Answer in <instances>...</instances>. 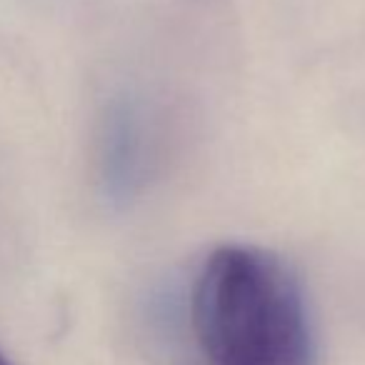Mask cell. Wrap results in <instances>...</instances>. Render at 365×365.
Masks as SVG:
<instances>
[{
	"label": "cell",
	"mask_w": 365,
	"mask_h": 365,
	"mask_svg": "<svg viewBox=\"0 0 365 365\" xmlns=\"http://www.w3.org/2000/svg\"><path fill=\"white\" fill-rule=\"evenodd\" d=\"M193 328L213 365H313L298 280L268 250L223 245L200 270Z\"/></svg>",
	"instance_id": "6da1fadb"
},
{
	"label": "cell",
	"mask_w": 365,
	"mask_h": 365,
	"mask_svg": "<svg viewBox=\"0 0 365 365\" xmlns=\"http://www.w3.org/2000/svg\"><path fill=\"white\" fill-rule=\"evenodd\" d=\"M0 365H13L11 360L6 358V353H3V350H0Z\"/></svg>",
	"instance_id": "7a4b0ae2"
}]
</instances>
